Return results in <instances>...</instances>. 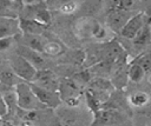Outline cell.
Listing matches in <instances>:
<instances>
[{
    "label": "cell",
    "mask_w": 151,
    "mask_h": 126,
    "mask_svg": "<svg viewBox=\"0 0 151 126\" xmlns=\"http://www.w3.org/2000/svg\"><path fill=\"white\" fill-rule=\"evenodd\" d=\"M14 92L17 95V105L21 111H39L46 108L34 95L29 82L20 81L15 85Z\"/></svg>",
    "instance_id": "obj_1"
},
{
    "label": "cell",
    "mask_w": 151,
    "mask_h": 126,
    "mask_svg": "<svg viewBox=\"0 0 151 126\" xmlns=\"http://www.w3.org/2000/svg\"><path fill=\"white\" fill-rule=\"evenodd\" d=\"M125 122H127L126 118L118 110L100 108L94 112L92 126H122Z\"/></svg>",
    "instance_id": "obj_2"
},
{
    "label": "cell",
    "mask_w": 151,
    "mask_h": 126,
    "mask_svg": "<svg viewBox=\"0 0 151 126\" xmlns=\"http://www.w3.org/2000/svg\"><path fill=\"white\" fill-rule=\"evenodd\" d=\"M9 65L14 75L20 79H24V81L26 82H31L37 74V69L27 60H25L22 57L18 55L17 53L11 55Z\"/></svg>",
    "instance_id": "obj_3"
},
{
    "label": "cell",
    "mask_w": 151,
    "mask_h": 126,
    "mask_svg": "<svg viewBox=\"0 0 151 126\" xmlns=\"http://www.w3.org/2000/svg\"><path fill=\"white\" fill-rule=\"evenodd\" d=\"M29 86L34 93V95L37 97V99L45 106L48 108H55L61 104V99L58 92H53L46 88H42L38 85H34L32 82H29Z\"/></svg>",
    "instance_id": "obj_4"
},
{
    "label": "cell",
    "mask_w": 151,
    "mask_h": 126,
    "mask_svg": "<svg viewBox=\"0 0 151 126\" xmlns=\"http://www.w3.org/2000/svg\"><path fill=\"white\" fill-rule=\"evenodd\" d=\"M31 82L34 85H38L42 88L53 91V92H58V89H59V82H58L57 77L54 75V73L52 71H50L47 68L37 71V74Z\"/></svg>",
    "instance_id": "obj_5"
},
{
    "label": "cell",
    "mask_w": 151,
    "mask_h": 126,
    "mask_svg": "<svg viewBox=\"0 0 151 126\" xmlns=\"http://www.w3.org/2000/svg\"><path fill=\"white\" fill-rule=\"evenodd\" d=\"M146 25V20H145V14L143 12L131 16L129 19V21L125 24V26L120 29L119 34L126 39H133L137 33L143 28V26Z\"/></svg>",
    "instance_id": "obj_6"
},
{
    "label": "cell",
    "mask_w": 151,
    "mask_h": 126,
    "mask_svg": "<svg viewBox=\"0 0 151 126\" xmlns=\"http://www.w3.org/2000/svg\"><path fill=\"white\" fill-rule=\"evenodd\" d=\"M15 53L20 57H22L25 60H27L37 71L46 69V60L44 57H41V53H38L24 45L18 46Z\"/></svg>",
    "instance_id": "obj_7"
},
{
    "label": "cell",
    "mask_w": 151,
    "mask_h": 126,
    "mask_svg": "<svg viewBox=\"0 0 151 126\" xmlns=\"http://www.w3.org/2000/svg\"><path fill=\"white\" fill-rule=\"evenodd\" d=\"M19 27L20 31L26 35H42L46 29V26L33 20L26 18H19Z\"/></svg>",
    "instance_id": "obj_8"
},
{
    "label": "cell",
    "mask_w": 151,
    "mask_h": 126,
    "mask_svg": "<svg viewBox=\"0 0 151 126\" xmlns=\"http://www.w3.org/2000/svg\"><path fill=\"white\" fill-rule=\"evenodd\" d=\"M20 33L19 19L0 18V39L15 37Z\"/></svg>",
    "instance_id": "obj_9"
},
{
    "label": "cell",
    "mask_w": 151,
    "mask_h": 126,
    "mask_svg": "<svg viewBox=\"0 0 151 126\" xmlns=\"http://www.w3.org/2000/svg\"><path fill=\"white\" fill-rule=\"evenodd\" d=\"M130 16L126 13V11L123 9H116L107 16V26L110 29L114 32H120V29L125 26V24L129 21Z\"/></svg>",
    "instance_id": "obj_10"
},
{
    "label": "cell",
    "mask_w": 151,
    "mask_h": 126,
    "mask_svg": "<svg viewBox=\"0 0 151 126\" xmlns=\"http://www.w3.org/2000/svg\"><path fill=\"white\" fill-rule=\"evenodd\" d=\"M22 9L21 2L14 1H0V18L18 19Z\"/></svg>",
    "instance_id": "obj_11"
},
{
    "label": "cell",
    "mask_w": 151,
    "mask_h": 126,
    "mask_svg": "<svg viewBox=\"0 0 151 126\" xmlns=\"http://www.w3.org/2000/svg\"><path fill=\"white\" fill-rule=\"evenodd\" d=\"M22 45L38 52V53H44L45 40L42 39L41 35H26V34H24Z\"/></svg>",
    "instance_id": "obj_12"
},
{
    "label": "cell",
    "mask_w": 151,
    "mask_h": 126,
    "mask_svg": "<svg viewBox=\"0 0 151 126\" xmlns=\"http://www.w3.org/2000/svg\"><path fill=\"white\" fill-rule=\"evenodd\" d=\"M125 65L123 66H119L117 67V69L113 72V77L112 79L110 80L112 86L116 87V88H123L126 86L127 84V80H129V77H127V67H124Z\"/></svg>",
    "instance_id": "obj_13"
},
{
    "label": "cell",
    "mask_w": 151,
    "mask_h": 126,
    "mask_svg": "<svg viewBox=\"0 0 151 126\" xmlns=\"http://www.w3.org/2000/svg\"><path fill=\"white\" fill-rule=\"evenodd\" d=\"M132 41L136 48H143L144 46H146L151 41V27L149 25H144L143 28L132 39Z\"/></svg>",
    "instance_id": "obj_14"
},
{
    "label": "cell",
    "mask_w": 151,
    "mask_h": 126,
    "mask_svg": "<svg viewBox=\"0 0 151 126\" xmlns=\"http://www.w3.org/2000/svg\"><path fill=\"white\" fill-rule=\"evenodd\" d=\"M145 72L144 69L134 61L133 64L130 65V67L127 68V77H129V80L133 81V82H139L140 80L144 79L145 77Z\"/></svg>",
    "instance_id": "obj_15"
},
{
    "label": "cell",
    "mask_w": 151,
    "mask_h": 126,
    "mask_svg": "<svg viewBox=\"0 0 151 126\" xmlns=\"http://www.w3.org/2000/svg\"><path fill=\"white\" fill-rule=\"evenodd\" d=\"M63 52H64V48L59 42L52 41V40L45 41V45H44V53L45 54L51 55V57H57V55H60Z\"/></svg>",
    "instance_id": "obj_16"
},
{
    "label": "cell",
    "mask_w": 151,
    "mask_h": 126,
    "mask_svg": "<svg viewBox=\"0 0 151 126\" xmlns=\"http://www.w3.org/2000/svg\"><path fill=\"white\" fill-rule=\"evenodd\" d=\"M147 100H149V95L145 92H136L129 97V101L133 106H143L147 102Z\"/></svg>",
    "instance_id": "obj_17"
},
{
    "label": "cell",
    "mask_w": 151,
    "mask_h": 126,
    "mask_svg": "<svg viewBox=\"0 0 151 126\" xmlns=\"http://www.w3.org/2000/svg\"><path fill=\"white\" fill-rule=\"evenodd\" d=\"M136 62L144 69L145 73H150L151 72V53H146L142 57H139Z\"/></svg>",
    "instance_id": "obj_18"
},
{
    "label": "cell",
    "mask_w": 151,
    "mask_h": 126,
    "mask_svg": "<svg viewBox=\"0 0 151 126\" xmlns=\"http://www.w3.org/2000/svg\"><path fill=\"white\" fill-rule=\"evenodd\" d=\"M76 8H77V4H76V2H73V1H67V2L61 4V6H60L59 9H60V12L68 14V13H72Z\"/></svg>",
    "instance_id": "obj_19"
},
{
    "label": "cell",
    "mask_w": 151,
    "mask_h": 126,
    "mask_svg": "<svg viewBox=\"0 0 151 126\" xmlns=\"http://www.w3.org/2000/svg\"><path fill=\"white\" fill-rule=\"evenodd\" d=\"M13 40H14V37L0 39V51H5V49H8V48L11 47V45L13 44Z\"/></svg>",
    "instance_id": "obj_20"
},
{
    "label": "cell",
    "mask_w": 151,
    "mask_h": 126,
    "mask_svg": "<svg viewBox=\"0 0 151 126\" xmlns=\"http://www.w3.org/2000/svg\"><path fill=\"white\" fill-rule=\"evenodd\" d=\"M7 113V107H6V104L4 101V98H2V94L0 92V114L4 115Z\"/></svg>",
    "instance_id": "obj_21"
},
{
    "label": "cell",
    "mask_w": 151,
    "mask_h": 126,
    "mask_svg": "<svg viewBox=\"0 0 151 126\" xmlns=\"http://www.w3.org/2000/svg\"><path fill=\"white\" fill-rule=\"evenodd\" d=\"M0 126H14V125L8 120H0Z\"/></svg>",
    "instance_id": "obj_22"
},
{
    "label": "cell",
    "mask_w": 151,
    "mask_h": 126,
    "mask_svg": "<svg viewBox=\"0 0 151 126\" xmlns=\"http://www.w3.org/2000/svg\"><path fill=\"white\" fill-rule=\"evenodd\" d=\"M147 81H149V82H150V84H151V74H150V75H149V78H147Z\"/></svg>",
    "instance_id": "obj_23"
}]
</instances>
